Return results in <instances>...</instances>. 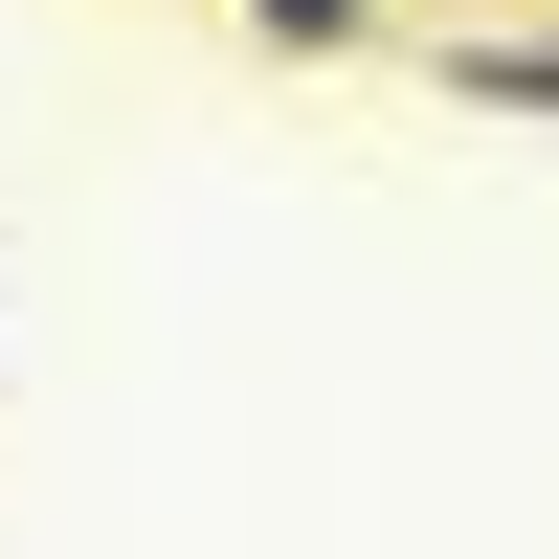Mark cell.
Listing matches in <instances>:
<instances>
[{"label": "cell", "mask_w": 559, "mask_h": 559, "mask_svg": "<svg viewBox=\"0 0 559 559\" xmlns=\"http://www.w3.org/2000/svg\"><path fill=\"white\" fill-rule=\"evenodd\" d=\"M426 68H448V112H537V134H559V0H515V23H448Z\"/></svg>", "instance_id": "6da1fadb"}, {"label": "cell", "mask_w": 559, "mask_h": 559, "mask_svg": "<svg viewBox=\"0 0 559 559\" xmlns=\"http://www.w3.org/2000/svg\"><path fill=\"white\" fill-rule=\"evenodd\" d=\"M224 23L292 45V68H358V45H381V0H224Z\"/></svg>", "instance_id": "7a4b0ae2"}, {"label": "cell", "mask_w": 559, "mask_h": 559, "mask_svg": "<svg viewBox=\"0 0 559 559\" xmlns=\"http://www.w3.org/2000/svg\"><path fill=\"white\" fill-rule=\"evenodd\" d=\"M448 23H515V0H448Z\"/></svg>", "instance_id": "3957f363"}]
</instances>
